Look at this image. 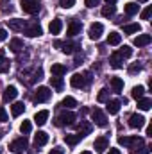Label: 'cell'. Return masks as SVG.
<instances>
[{"mask_svg":"<svg viewBox=\"0 0 152 154\" xmlns=\"http://www.w3.org/2000/svg\"><path fill=\"white\" fill-rule=\"evenodd\" d=\"M61 29H63V22H61L59 18L52 20V22H50V25H48L50 34H59V32H61Z\"/></svg>","mask_w":152,"mask_h":154,"instance_id":"ffe728a7","label":"cell"},{"mask_svg":"<svg viewBox=\"0 0 152 154\" xmlns=\"http://www.w3.org/2000/svg\"><path fill=\"white\" fill-rule=\"evenodd\" d=\"M48 154H65V152H63V149H59V147H56V149H52V151H50Z\"/></svg>","mask_w":152,"mask_h":154,"instance_id":"681fc988","label":"cell"},{"mask_svg":"<svg viewBox=\"0 0 152 154\" xmlns=\"http://www.w3.org/2000/svg\"><path fill=\"white\" fill-rule=\"evenodd\" d=\"M109 63H111V66H113V68H122L123 57H122V56H118V52H114V54H111V57H109Z\"/></svg>","mask_w":152,"mask_h":154,"instance_id":"d4e9b609","label":"cell"},{"mask_svg":"<svg viewBox=\"0 0 152 154\" xmlns=\"http://www.w3.org/2000/svg\"><path fill=\"white\" fill-rule=\"evenodd\" d=\"M39 79H43V68H32L31 70V74L27 72V70H23L22 74H20V81L22 82H25V84H34V82H38Z\"/></svg>","mask_w":152,"mask_h":154,"instance_id":"6da1fadb","label":"cell"},{"mask_svg":"<svg viewBox=\"0 0 152 154\" xmlns=\"http://www.w3.org/2000/svg\"><path fill=\"white\" fill-rule=\"evenodd\" d=\"M138 2H149V0H138Z\"/></svg>","mask_w":152,"mask_h":154,"instance_id":"db71d44e","label":"cell"},{"mask_svg":"<svg viewBox=\"0 0 152 154\" xmlns=\"http://www.w3.org/2000/svg\"><path fill=\"white\" fill-rule=\"evenodd\" d=\"M102 32H104V25L102 23H91L90 25V31H88V34H90V38L91 39H99L102 36Z\"/></svg>","mask_w":152,"mask_h":154,"instance_id":"30bf717a","label":"cell"},{"mask_svg":"<svg viewBox=\"0 0 152 154\" xmlns=\"http://www.w3.org/2000/svg\"><path fill=\"white\" fill-rule=\"evenodd\" d=\"M145 125V118L141 115H138V113H134V115H131L129 118V127H132V129H140V127H143Z\"/></svg>","mask_w":152,"mask_h":154,"instance_id":"4fadbf2b","label":"cell"},{"mask_svg":"<svg viewBox=\"0 0 152 154\" xmlns=\"http://www.w3.org/2000/svg\"><path fill=\"white\" fill-rule=\"evenodd\" d=\"M118 143L125 145V147H131V149H136V147L143 145V138H140V136H120Z\"/></svg>","mask_w":152,"mask_h":154,"instance_id":"277c9868","label":"cell"},{"mask_svg":"<svg viewBox=\"0 0 152 154\" xmlns=\"http://www.w3.org/2000/svg\"><path fill=\"white\" fill-rule=\"evenodd\" d=\"M140 11V5L136 4V2H129V4H125V13H127V16H132V14H136Z\"/></svg>","mask_w":152,"mask_h":154,"instance_id":"4316f807","label":"cell"},{"mask_svg":"<svg viewBox=\"0 0 152 154\" xmlns=\"http://www.w3.org/2000/svg\"><path fill=\"white\" fill-rule=\"evenodd\" d=\"M152 106V100L150 99H138V108L141 109V111H149Z\"/></svg>","mask_w":152,"mask_h":154,"instance_id":"1f68e13d","label":"cell"},{"mask_svg":"<svg viewBox=\"0 0 152 154\" xmlns=\"http://www.w3.org/2000/svg\"><path fill=\"white\" fill-rule=\"evenodd\" d=\"M152 41L150 34H138L136 38H134V45L136 47H145V45H149Z\"/></svg>","mask_w":152,"mask_h":154,"instance_id":"d6986e66","label":"cell"},{"mask_svg":"<svg viewBox=\"0 0 152 154\" xmlns=\"http://www.w3.org/2000/svg\"><path fill=\"white\" fill-rule=\"evenodd\" d=\"M141 68H143V66H141L140 63H132V65L129 66V74H140Z\"/></svg>","mask_w":152,"mask_h":154,"instance_id":"60d3db41","label":"cell"},{"mask_svg":"<svg viewBox=\"0 0 152 154\" xmlns=\"http://www.w3.org/2000/svg\"><path fill=\"white\" fill-rule=\"evenodd\" d=\"M7 25H9V29H11V31L20 32V31H23V29H25L27 22H25V20H20V18H14V20H7Z\"/></svg>","mask_w":152,"mask_h":154,"instance_id":"7c38bea8","label":"cell"},{"mask_svg":"<svg viewBox=\"0 0 152 154\" xmlns=\"http://www.w3.org/2000/svg\"><path fill=\"white\" fill-rule=\"evenodd\" d=\"M120 41H122V36H120L118 32H109V36H108V45H120Z\"/></svg>","mask_w":152,"mask_h":154,"instance_id":"d590c367","label":"cell"},{"mask_svg":"<svg viewBox=\"0 0 152 154\" xmlns=\"http://www.w3.org/2000/svg\"><path fill=\"white\" fill-rule=\"evenodd\" d=\"M9 48H11L14 54H20L25 47H23V41H22V39L14 38V39H11V41H9Z\"/></svg>","mask_w":152,"mask_h":154,"instance_id":"ac0fdd59","label":"cell"},{"mask_svg":"<svg viewBox=\"0 0 152 154\" xmlns=\"http://www.w3.org/2000/svg\"><path fill=\"white\" fill-rule=\"evenodd\" d=\"M91 120L99 125V127H106L108 125V116L100 108H93L91 109Z\"/></svg>","mask_w":152,"mask_h":154,"instance_id":"8992f818","label":"cell"},{"mask_svg":"<svg viewBox=\"0 0 152 154\" xmlns=\"http://www.w3.org/2000/svg\"><path fill=\"white\" fill-rule=\"evenodd\" d=\"M47 120H48V111H47V109H41V111H38V113L34 115V122H36L38 125L47 124Z\"/></svg>","mask_w":152,"mask_h":154,"instance_id":"7402d4cb","label":"cell"},{"mask_svg":"<svg viewBox=\"0 0 152 154\" xmlns=\"http://www.w3.org/2000/svg\"><path fill=\"white\" fill-rule=\"evenodd\" d=\"M118 56H122V57H131V56H132V48H131L129 45H123V47L118 50Z\"/></svg>","mask_w":152,"mask_h":154,"instance_id":"8d00e7d4","label":"cell"},{"mask_svg":"<svg viewBox=\"0 0 152 154\" xmlns=\"http://www.w3.org/2000/svg\"><path fill=\"white\" fill-rule=\"evenodd\" d=\"M20 7L27 14H36V13H39V9H41V2L39 0H22L20 2Z\"/></svg>","mask_w":152,"mask_h":154,"instance_id":"3957f363","label":"cell"},{"mask_svg":"<svg viewBox=\"0 0 152 154\" xmlns=\"http://www.w3.org/2000/svg\"><path fill=\"white\" fill-rule=\"evenodd\" d=\"M27 147H29V140H27L25 136L16 138L14 142H11V143H9V151H13V152H16V154L25 152V151H27Z\"/></svg>","mask_w":152,"mask_h":154,"instance_id":"5b68a950","label":"cell"},{"mask_svg":"<svg viewBox=\"0 0 152 154\" xmlns=\"http://www.w3.org/2000/svg\"><path fill=\"white\" fill-rule=\"evenodd\" d=\"M152 14V5H147L143 11H141V20H149Z\"/></svg>","mask_w":152,"mask_h":154,"instance_id":"b9f144b4","label":"cell"},{"mask_svg":"<svg viewBox=\"0 0 152 154\" xmlns=\"http://www.w3.org/2000/svg\"><path fill=\"white\" fill-rule=\"evenodd\" d=\"M50 84L56 90H63V79L61 77H50Z\"/></svg>","mask_w":152,"mask_h":154,"instance_id":"74e56055","label":"cell"},{"mask_svg":"<svg viewBox=\"0 0 152 154\" xmlns=\"http://www.w3.org/2000/svg\"><path fill=\"white\" fill-rule=\"evenodd\" d=\"M106 2H108V4H111V5H113L114 2H116V0H106Z\"/></svg>","mask_w":152,"mask_h":154,"instance_id":"816d5d0a","label":"cell"},{"mask_svg":"<svg viewBox=\"0 0 152 154\" xmlns=\"http://www.w3.org/2000/svg\"><path fill=\"white\" fill-rule=\"evenodd\" d=\"M108 97H109V90H108V88H102V90L99 91L97 100H99V102H106V100H108Z\"/></svg>","mask_w":152,"mask_h":154,"instance_id":"f35d334b","label":"cell"},{"mask_svg":"<svg viewBox=\"0 0 152 154\" xmlns=\"http://www.w3.org/2000/svg\"><path fill=\"white\" fill-rule=\"evenodd\" d=\"M111 88H113L114 93H120V91L123 90V81H122L120 77H113V79H111Z\"/></svg>","mask_w":152,"mask_h":154,"instance_id":"484cf974","label":"cell"},{"mask_svg":"<svg viewBox=\"0 0 152 154\" xmlns=\"http://www.w3.org/2000/svg\"><path fill=\"white\" fill-rule=\"evenodd\" d=\"M61 108H65V109H74L77 106V100L74 97H65L63 100H61V104H59Z\"/></svg>","mask_w":152,"mask_h":154,"instance_id":"cb8c5ba5","label":"cell"},{"mask_svg":"<svg viewBox=\"0 0 152 154\" xmlns=\"http://www.w3.org/2000/svg\"><path fill=\"white\" fill-rule=\"evenodd\" d=\"M95 151L99 154H102V152H106V149H109V142H108V138L106 136H100V138H97L95 140Z\"/></svg>","mask_w":152,"mask_h":154,"instance_id":"5bb4252c","label":"cell"},{"mask_svg":"<svg viewBox=\"0 0 152 154\" xmlns=\"http://www.w3.org/2000/svg\"><path fill=\"white\" fill-rule=\"evenodd\" d=\"M108 154H120V151H118V149H109V152Z\"/></svg>","mask_w":152,"mask_h":154,"instance_id":"f907efd6","label":"cell"},{"mask_svg":"<svg viewBox=\"0 0 152 154\" xmlns=\"http://www.w3.org/2000/svg\"><path fill=\"white\" fill-rule=\"evenodd\" d=\"M81 31H82V23H81L79 20H72V22H70V25H68L66 34L74 38V36H77V34H81Z\"/></svg>","mask_w":152,"mask_h":154,"instance_id":"9a60e30c","label":"cell"},{"mask_svg":"<svg viewBox=\"0 0 152 154\" xmlns=\"http://www.w3.org/2000/svg\"><path fill=\"white\" fill-rule=\"evenodd\" d=\"M52 74L56 77H61L66 74V66L65 65H59V63H56V65H52Z\"/></svg>","mask_w":152,"mask_h":154,"instance_id":"f1b7e54d","label":"cell"},{"mask_svg":"<svg viewBox=\"0 0 152 154\" xmlns=\"http://www.w3.org/2000/svg\"><path fill=\"white\" fill-rule=\"evenodd\" d=\"M91 129H93V125L90 124V122H81V125H79V134H81V138H84L86 134H90L91 133Z\"/></svg>","mask_w":152,"mask_h":154,"instance_id":"603a6c76","label":"cell"},{"mask_svg":"<svg viewBox=\"0 0 152 154\" xmlns=\"http://www.w3.org/2000/svg\"><path fill=\"white\" fill-rule=\"evenodd\" d=\"M149 152H150V149H149V147H141V151H136L134 154H149Z\"/></svg>","mask_w":152,"mask_h":154,"instance_id":"c3c4849f","label":"cell"},{"mask_svg":"<svg viewBox=\"0 0 152 154\" xmlns=\"http://www.w3.org/2000/svg\"><path fill=\"white\" fill-rule=\"evenodd\" d=\"M75 118H77L75 113H72V111H63L61 115L56 118V125H72Z\"/></svg>","mask_w":152,"mask_h":154,"instance_id":"ba28073f","label":"cell"},{"mask_svg":"<svg viewBox=\"0 0 152 154\" xmlns=\"http://www.w3.org/2000/svg\"><path fill=\"white\" fill-rule=\"evenodd\" d=\"M102 16H106V18H109V16H113L114 13H116V7L114 5H111V4H108V5H104L102 7Z\"/></svg>","mask_w":152,"mask_h":154,"instance_id":"d6a6232c","label":"cell"},{"mask_svg":"<svg viewBox=\"0 0 152 154\" xmlns=\"http://www.w3.org/2000/svg\"><path fill=\"white\" fill-rule=\"evenodd\" d=\"M9 68H11V61H9L7 57L0 56V74H5V72H9Z\"/></svg>","mask_w":152,"mask_h":154,"instance_id":"4dcf8cb0","label":"cell"},{"mask_svg":"<svg viewBox=\"0 0 152 154\" xmlns=\"http://www.w3.org/2000/svg\"><path fill=\"white\" fill-rule=\"evenodd\" d=\"M81 154H91V152L90 151H84V152H81Z\"/></svg>","mask_w":152,"mask_h":154,"instance_id":"f5cc1de1","label":"cell"},{"mask_svg":"<svg viewBox=\"0 0 152 154\" xmlns=\"http://www.w3.org/2000/svg\"><path fill=\"white\" fill-rule=\"evenodd\" d=\"M2 11H4V13H11V11H13L11 0H2Z\"/></svg>","mask_w":152,"mask_h":154,"instance_id":"7bdbcfd3","label":"cell"},{"mask_svg":"<svg viewBox=\"0 0 152 154\" xmlns=\"http://www.w3.org/2000/svg\"><path fill=\"white\" fill-rule=\"evenodd\" d=\"M0 122H7V111L4 108H0Z\"/></svg>","mask_w":152,"mask_h":154,"instance_id":"bcb514c9","label":"cell"},{"mask_svg":"<svg viewBox=\"0 0 152 154\" xmlns=\"http://www.w3.org/2000/svg\"><path fill=\"white\" fill-rule=\"evenodd\" d=\"M31 129H32V124H31L29 120H23V122H22V125H20V131H22L23 134H29V133H31Z\"/></svg>","mask_w":152,"mask_h":154,"instance_id":"ab89813d","label":"cell"},{"mask_svg":"<svg viewBox=\"0 0 152 154\" xmlns=\"http://www.w3.org/2000/svg\"><path fill=\"white\" fill-rule=\"evenodd\" d=\"M23 34H27L29 38H36V36L43 34V29L39 27V23H36V22H27V25L23 29Z\"/></svg>","mask_w":152,"mask_h":154,"instance_id":"52a82bcc","label":"cell"},{"mask_svg":"<svg viewBox=\"0 0 152 154\" xmlns=\"http://www.w3.org/2000/svg\"><path fill=\"white\" fill-rule=\"evenodd\" d=\"M65 142L74 147V145H77V143L81 142V134H66V136H65Z\"/></svg>","mask_w":152,"mask_h":154,"instance_id":"e575fe53","label":"cell"},{"mask_svg":"<svg viewBox=\"0 0 152 154\" xmlns=\"http://www.w3.org/2000/svg\"><path fill=\"white\" fill-rule=\"evenodd\" d=\"M5 39H7V31L0 29V41H5Z\"/></svg>","mask_w":152,"mask_h":154,"instance_id":"7dc6e473","label":"cell"},{"mask_svg":"<svg viewBox=\"0 0 152 154\" xmlns=\"http://www.w3.org/2000/svg\"><path fill=\"white\" fill-rule=\"evenodd\" d=\"M140 31H141L140 23H127V25H123V32L125 34H134V32H140Z\"/></svg>","mask_w":152,"mask_h":154,"instance_id":"83f0119b","label":"cell"},{"mask_svg":"<svg viewBox=\"0 0 152 154\" xmlns=\"http://www.w3.org/2000/svg\"><path fill=\"white\" fill-rule=\"evenodd\" d=\"M16 95H18L16 86H7V88H5V91H4V102H11V100H14V99H16Z\"/></svg>","mask_w":152,"mask_h":154,"instance_id":"2e32d148","label":"cell"},{"mask_svg":"<svg viewBox=\"0 0 152 154\" xmlns=\"http://www.w3.org/2000/svg\"><path fill=\"white\" fill-rule=\"evenodd\" d=\"M59 48H61V52H65V54H74L75 50L81 48V43H79V41H74V43H70V41H68V43H63V41H61V43H59Z\"/></svg>","mask_w":152,"mask_h":154,"instance_id":"8fae6325","label":"cell"},{"mask_svg":"<svg viewBox=\"0 0 152 154\" xmlns=\"http://www.w3.org/2000/svg\"><path fill=\"white\" fill-rule=\"evenodd\" d=\"M84 4H86V7H97L100 4V0H84Z\"/></svg>","mask_w":152,"mask_h":154,"instance_id":"f6af8a7d","label":"cell"},{"mask_svg":"<svg viewBox=\"0 0 152 154\" xmlns=\"http://www.w3.org/2000/svg\"><path fill=\"white\" fill-rule=\"evenodd\" d=\"M47 142H48V134H47L45 131H38L36 136H34V145H36V147H43Z\"/></svg>","mask_w":152,"mask_h":154,"instance_id":"e0dca14e","label":"cell"},{"mask_svg":"<svg viewBox=\"0 0 152 154\" xmlns=\"http://www.w3.org/2000/svg\"><path fill=\"white\" fill-rule=\"evenodd\" d=\"M50 95H52V91L47 86H39L34 93V102H47L50 99Z\"/></svg>","mask_w":152,"mask_h":154,"instance_id":"9c48e42d","label":"cell"},{"mask_svg":"<svg viewBox=\"0 0 152 154\" xmlns=\"http://www.w3.org/2000/svg\"><path fill=\"white\" fill-rule=\"evenodd\" d=\"M23 109H25L23 102H14V104L11 106V113H13V116H20L22 113H23Z\"/></svg>","mask_w":152,"mask_h":154,"instance_id":"f546056e","label":"cell"},{"mask_svg":"<svg viewBox=\"0 0 152 154\" xmlns=\"http://www.w3.org/2000/svg\"><path fill=\"white\" fill-rule=\"evenodd\" d=\"M90 81H91V74H90V72H84V74H74L72 79H70V84H72L74 88H84V86L90 84Z\"/></svg>","mask_w":152,"mask_h":154,"instance_id":"7a4b0ae2","label":"cell"},{"mask_svg":"<svg viewBox=\"0 0 152 154\" xmlns=\"http://www.w3.org/2000/svg\"><path fill=\"white\" fill-rule=\"evenodd\" d=\"M59 4H61V7H63V9H70V7H74V5H75V0H61Z\"/></svg>","mask_w":152,"mask_h":154,"instance_id":"ee69618b","label":"cell"},{"mask_svg":"<svg viewBox=\"0 0 152 154\" xmlns=\"http://www.w3.org/2000/svg\"><path fill=\"white\" fill-rule=\"evenodd\" d=\"M120 106H122V100H109L108 102V113L109 115H116L118 111H120Z\"/></svg>","mask_w":152,"mask_h":154,"instance_id":"44dd1931","label":"cell"},{"mask_svg":"<svg viewBox=\"0 0 152 154\" xmlns=\"http://www.w3.org/2000/svg\"><path fill=\"white\" fill-rule=\"evenodd\" d=\"M143 93H145V88L143 86H134L132 88V91H131V95H132V99H143Z\"/></svg>","mask_w":152,"mask_h":154,"instance_id":"836d02e7","label":"cell"}]
</instances>
